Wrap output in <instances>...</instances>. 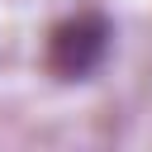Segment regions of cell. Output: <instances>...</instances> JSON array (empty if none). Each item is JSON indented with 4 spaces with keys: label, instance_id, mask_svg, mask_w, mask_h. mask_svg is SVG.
Returning a JSON list of instances; mask_svg holds the SVG:
<instances>
[{
    "label": "cell",
    "instance_id": "6da1fadb",
    "mask_svg": "<svg viewBox=\"0 0 152 152\" xmlns=\"http://www.w3.org/2000/svg\"><path fill=\"white\" fill-rule=\"evenodd\" d=\"M109 52V24L100 14H76L66 24L52 28V48H48V62L57 76L76 81V76H90Z\"/></svg>",
    "mask_w": 152,
    "mask_h": 152
}]
</instances>
